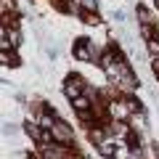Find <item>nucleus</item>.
Returning a JSON list of instances; mask_svg holds the SVG:
<instances>
[{
  "mask_svg": "<svg viewBox=\"0 0 159 159\" xmlns=\"http://www.w3.org/2000/svg\"><path fill=\"white\" fill-rule=\"evenodd\" d=\"M51 133H53V135L58 138V141H64V143H69V141H72V130H69V127L64 125V122L53 125V127H51Z\"/></svg>",
  "mask_w": 159,
  "mask_h": 159,
  "instance_id": "1",
  "label": "nucleus"
},
{
  "mask_svg": "<svg viewBox=\"0 0 159 159\" xmlns=\"http://www.w3.org/2000/svg\"><path fill=\"white\" fill-rule=\"evenodd\" d=\"M77 58H82V61L90 58V53H88V40H80L77 43Z\"/></svg>",
  "mask_w": 159,
  "mask_h": 159,
  "instance_id": "2",
  "label": "nucleus"
},
{
  "mask_svg": "<svg viewBox=\"0 0 159 159\" xmlns=\"http://www.w3.org/2000/svg\"><path fill=\"white\" fill-rule=\"evenodd\" d=\"M66 96L69 98H77L80 96V85L74 82V80H69V82H66Z\"/></svg>",
  "mask_w": 159,
  "mask_h": 159,
  "instance_id": "3",
  "label": "nucleus"
},
{
  "mask_svg": "<svg viewBox=\"0 0 159 159\" xmlns=\"http://www.w3.org/2000/svg\"><path fill=\"white\" fill-rule=\"evenodd\" d=\"M88 106H90L88 98H74V109H77V111H88Z\"/></svg>",
  "mask_w": 159,
  "mask_h": 159,
  "instance_id": "4",
  "label": "nucleus"
},
{
  "mask_svg": "<svg viewBox=\"0 0 159 159\" xmlns=\"http://www.w3.org/2000/svg\"><path fill=\"white\" fill-rule=\"evenodd\" d=\"M101 154H103V157H111V154H114V146H111V143H103V146H101Z\"/></svg>",
  "mask_w": 159,
  "mask_h": 159,
  "instance_id": "5",
  "label": "nucleus"
},
{
  "mask_svg": "<svg viewBox=\"0 0 159 159\" xmlns=\"http://www.w3.org/2000/svg\"><path fill=\"white\" fill-rule=\"evenodd\" d=\"M27 133H29V135H32V138H45V135H43V133L37 130V127H32V125L27 127Z\"/></svg>",
  "mask_w": 159,
  "mask_h": 159,
  "instance_id": "6",
  "label": "nucleus"
},
{
  "mask_svg": "<svg viewBox=\"0 0 159 159\" xmlns=\"http://www.w3.org/2000/svg\"><path fill=\"white\" fill-rule=\"evenodd\" d=\"M148 51H151V53H159V40H151V43H148Z\"/></svg>",
  "mask_w": 159,
  "mask_h": 159,
  "instance_id": "7",
  "label": "nucleus"
},
{
  "mask_svg": "<svg viewBox=\"0 0 159 159\" xmlns=\"http://www.w3.org/2000/svg\"><path fill=\"white\" fill-rule=\"evenodd\" d=\"M90 141H103V133L101 130H93L90 133Z\"/></svg>",
  "mask_w": 159,
  "mask_h": 159,
  "instance_id": "8",
  "label": "nucleus"
},
{
  "mask_svg": "<svg viewBox=\"0 0 159 159\" xmlns=\"http://www.w3.org/2000/svg\"><path fill=\"white\" fill-rule=\"evenodd\" d=\"M80 3H82L85 8H96V0H80Z\"/></svg>",
  "mask_w": 159,
  "mask_h": 159,
  "instance_id": "9",
  "label": "nucleus"
},
{
  "mask_svg": "<svg viewBox=\"0 0 159 159\" xmlns=\"http://www.w3.org/2000/svg\"><path fill=\"white\" fill-rule=\"evenodd\" d=\"M154 72L159 74V58H157V61H154Z\"/></svg>",
  "mask_w": 159,
  "mask_h": 159,
  "instance_id": "10",
  "label": "nucleus"
}]
</instances>
